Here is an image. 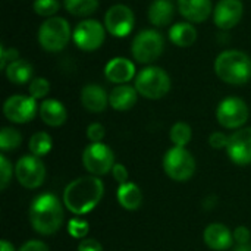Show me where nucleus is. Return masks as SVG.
Here are the masks:
<instances>
[{
    "label": "nucleus",
    "instance_id": "obj_1",
    "mask_svg": "<svg viewBox=\"0 0 251 251\" xmlns=\"http://www.w3.org/2000/svg\"><path fill=\"white\" fill-rule=\"evenodd\" d=\"M103 194L104 184L99 176H79L66 185L63 191V204L71 213L82 216L97 207Z\"/></svg>",
    "mask_w": 251,
    "mask_h": 251
},
{
    "label": "nucleus",
    "instance_id": "obj_2",
    "mask_svg": "<svg viewBox=\"0 0 251 251\" xmlns=\"http://www.w3.org/2000/svg\"><path fill=\"white\" fill-rule=\"evenodd\" d=\"M63 207L59 199L51 194H40L29 207V222L32 229L40 235L56 234L63 224Z\"/></svg>",
    "mask_w": 251,
    "mask_h": 251
},
{
    "label": "nucleus",
    "instance_id": "obj_3",
    "mask_svg": "<svg viewBox=\"0 0 251 251\" xmlns=\"http://www.w3.org/2000/svg\"><path fill=\"white\" fill-rule=\"evenodd\" d=\"M216 75L226 84L243 85L251 79V59L240 50H225L215 60Z\"/></svg>",
    "mask_w": 251,
    "mask_h": 251
},
{
    "label": "nucleus",
    "instance_id": "obj_4",
    "mask_svg": "<svg viewBox=\"0 0 251 251\" xmlns=\"http://www.w3.org/2000/svg\"><path fill=\"white\" fill-rule=\"evenodd\" d=\"M135 88L138 94L150 100L165 97L171 90V78L166 71L159 66L144 68L135 78Z\"/></svg>",
    "mask_w": 251,
    "mask_h": 251
},
{
    "label": "nucleus",
    "instance_id": "obj_5",
    "mask_svg": "<svg viewBox=\"0 0 251 251\" xmlns=\"http://www.w3.org/2000/svg\"><path fill=\"white\" fill-rule=\"evenodd\" d=\"M71 40V26L65 18L51 16L38 29L40 46L51 53L63 50Z\"/></svg>",
    "mask_w": 251,
    "mask_h": 251
},
{
    "label": "nucleus",
    "instance_id": "obj_6",
    "mask_svg": "<svg viewBox=\"0 0 251 251\" xmlns=\"http://www.w3.org/2000/svg\"><path fill=\"white\" fill-rule=\"evenodd\" d=\"M163 171L171 179L185 182L196 172V159L185 147L174 146L163 156Z\"/></svg>",
    "mask_w": 251,
    "mask_h": 251
},
{
    "label": "nucleus",
    "instance_id": "obj_7",
    "mask_svg": "<svg viewBox=\"0 0 251 251\" xmlns=\"http://www.w3.org/2000/svg\"><path fill=\"white\" fill-rule=\"evenodd\" d=\"M165 49L163 35L156 29H144L135 35L131 44L132 57L138 63H151L160 57Z\"/></svg>",
    "mask_w": 251,
    "mask_h": 251
},
{
    "label": "nucleus",
    "instance_id": "obj_8",
    "mask_svg": "<svg viewBox=\"0 0 251 251\" xmlns=\"http://www.w3.org/2000/svg\"><path fill=\"white\" fill-rule=\"evenodd\" d=\"M82 165L94 176L109 174L115 166V154L112 149L103 143H91L82 151Z\"/></svg>",
    "mask_w": 251,
    "mask_h": 251
},
{
    "label": "nucleus",
    "instance_id": "obj_9",
    "mask_svg": "<svg viewBox=\"0 0 251 251\" xmlns=\"http://www.w3.org/2000/svg\"><path fill=\"white\" fill-rule=\"evenodd\" d=\"M15 176L24 188L35 190L44 184L46 166L43 160L34 154L22 156L15 165Z\"/></svg>",
    "mask_w": 251,
    "mask_h": 251
},
{
    "label": "nucleus",
    "instance_id": "obj_10",
    "mask_svg": "<svg viewBox=\"0 0 251 251\" xmlns=\"http://www.w3.org/2000/svg\"><path fill=\"white\" fill-rule=\"evenodd\" d=\"M249 106L240 97L224 99L216 110L218 122L226 129H240L249 121Z\"/></svg>",
    "mask_w": 251,
    "mask_h": 251
},
{
    "label": "nucleus",
    "instance_id": "obj_11",
    "mask_svg": "<svg viewBox=\"0 0 251 251\" xmlns=\"http://www.w3.org/2000/svg\"><path fill=\"white\" fill-rule=\"evenodd\" d=\"M104 26L96 19H85L79 22L72 34L74 43L84 51H94L104 43Z\"/></svg>",
    "mask_w": 251,
    "mask_h": 251
},
{
    "label": "nucleus",
    "instance_id": "obj_12",
    "mask_svg": "<svg viewBox=\"0 0 251 251\" xmlns=\"http://www.w3.org/2000/svg\"><path fill=\"white\" fill-rule=\"evenodd\" d=\"M37 101L31 96H10L3 104V113L7 121L13 124H26L35 118Z\"/></svg>",
    "mask_w": 251,
    "mask_h": 251
},
{
    "label": "nucleus",
    "instance_id": "obj_13",
    "mask_svg": "<svg viewBox=\"0 0 251 251\" xmlns=\"http://www.w3.org/2000/svg\"><path fill=\"white\" fill-rule=\"evenodd\" d=\"M134 13L125 4H113L104 15V26L113 37H126L134 28Z\"/></svg>",
    "mask_w": 251,
    "mask_h": 251
},
{
    "label": "nucleus",
    "instance_id": "obj_14",
    "mask_svg": "<svg viewBox=\"0 0 251 251\" xmlns=\"http://www.w3.org/2000/svg\"><path fill=\"white\" fill-rule=\"evenodd\" d=\"M226 153L235 165H251V126L240 128L229 135Z\"/></svg>",
    "mask_w": 251,
    "mask_h": 251
},
{
    "label": "nucleus",
    "instance_id": "obj_15",
    "mask_svg": "<svg viewBox=\"0 0 251 251\" xmlns=\"http://www.w3.org/2000/svg\"><path fill=\"white\" fill-rule=\"evenodd\" d=\"M244 6L241 0H221L213 10V21L221 29L234 28L243 18Z\"/></svg>",
    "mask_w": 251,
    "mask_h": 251
},
{
    "label": "nucleus",
    "instance_id": "obj_16",
    "mask_svg": "<svg viewBox=\"0 0 251 251\" xmlns=\"http://www.w3.org/2000/svg\"><path fill=\"white\" fill-rule=\"evenodd\" d=\"M206 246L213 251H225L232 247L234 232L224 224H210L203 234Z\"/></svg>",
    "mask_w": 251,
    "mask_h": 251
},
{
    "label": "nucleus",
    "instance_id": "obj_17",
    "mask_svg": "<svg viewBox=\"0 0 251 251\" xmlns=\"http://www.w3.org/2000/svg\"><path fill=\"white\" fill-rule=\"evenodd\" d=\"M179 13L190 22H204L212 15L210 0H178Z\"/></svg>",
    "mask_w": 251,
    "mask_h": 251
},
{
    "label": "nucleus",
    "instance_id": "obj_18",
    "mask_svg": "<svg viewBox=\"0 0 251 251\" xmlns=\"http://www.w3.org/2000/svg\"><path fill=\"white\" fill-rule=\"evenodd\" d=\"M104 75L110 82L115 84H126L131 81L135 75V66L129 59L125 57H115L112 59L106 68H104Z\"/></svg>",
    "mask_w": 251,
    "mask_h": 251
},
{
    "label": "nucleus",
    "instance_id": "obj_19",
    "mask_svg": "<svg viewBox=\"0 0 251 251\" xmlns=\"http://www.w3.org/2000/svg\"><path fill=\"white\" fill-rule=\"evenodd\" d=\"M81 103L91 113H101L109 104V96L97 84H88L81 90Z\"/></svg>",
    "mask_w": 251,
    "mask_h": 251
},
{
    "label": "nucleus",
    "instance_id": "obj_20",
    "mask_svg": "<svg viewBox=\"0 0 251 251\" xmlns=\"http://www.w3.org/2000/svg\"><path fill=\"white\" fill-rule=\"evenodd\" d=\"M40 118L41 121L51 126V128H57V126H62L66 119H68V112H66V107L59 101V100H54V99H47L44 100L41 104H40Z\"/></svg>",
    "mask_w": 251,
    "mask_h": 251
},
{
    "label": "nucleus",
    "instance_id": "obj_21",
    "mask_svg": "<svg viewBox=\"0 0 251 251\" xmlns=\"http://www.w3.org/2000/svg\"><path fill=\"white\" fill-rule=\"evenodd\" d=\"M138 100V91L135 87L122 84L112 90L109 94V104L118 112H126L135 106Z\"/></svg>",
    "mask_w": 251,
    "mask_h": 251
},
{
    "label": "nucleus",
    "instance_id": "obj_22",
    "mask_svg": "<svg viewBox=\"0 0 251 251\" xmlns=\"http://www.w3.org/2000/svg\"><path fill=\"white\" fill-rule=\"evenodd\" d=\"M116 197H118L119 204L125 210H137L143 204V193H141L140 187L129 181L119 185Z\"/></svg>",
    "mask_w": 251,
    "mask_h": 251
},
{
    "label": "nucleus",
    "instance_id": "obj_23",
    "mask_svg": "<svg viewBox=\"0 0 251 251\" xmlns=\"http://www.w3.org/2000/svg\"><path fill=\"white\" fill-rule=\"evenodd\" d=\"M175 7L171 0H154L149 7V19L156 26H166L172 22Z\"/></svg>",
    "mask_w": 251,
    "mask_h": 251
},
{
    "label": "nucleus",
    "instance_id": "obj_24",
    "mask_svg": "<svg viewBox=\"0 0 251 251\" xmlns=\"http://www.w3.org/2000/svg\"><path fill=\"white\" fill-rule=\"evenodd\" d=\"M6 76L10 82L22 85L28 81H32V74H34V68L29 62L24 60V59H18L12 63H9L6 66Z\"/></svg>",
    "mask_w": 251,
    "mask_h": 251
},
{
    "label": "nucleus",
    "instance_id": "obj_25",
    "mask_svg": "<svg viewBox=\"0 0 251 251\" xmlns=\"http://www.w3.org/2000/svg\"><path fill=\"white\" fill-rule=\"evenodd\" d=\"M169 38L178 47H190L197 40V31L188 22H178L171 28Z\"/></svg>",
    "mask_w": 251,
    "mask_h": 251
},
{
    "label": "nucleus",
    "instance_id": "obj_26",
    "mask_svg": "<svg viewBox=\"0 0 251 251\" xmlns=\"http://www.w3.org/2000/svg\"><path fill=\"white\" fill-rule=\"evenodd\" d=\"M28 147H29L31 154H34L37 157H43L47 153H50V150L53 147V140L47 132L40 131V132L32 134V137L29 138Z\"/></svg>",
    "mask_w": 251,
    "mask_h": 251
},
{
    "label": "nucleus",
    "instance_id": "obj_27",
    "mask_svg": "<svg viewBox=\"0 0 251 251\" xmlns=\"http://www.w3.org/2000/svg\"><path fill=\"white\" fill-rule=\"evenodd\" d=\"M65 9L74 16H88L99 7V0H63Z\"/></svg>",
    "mask_w": 251,
    "mask_h": 251
},
{
    "label": "nucleus",
    "instance_id": "obj_28",
    "mask_svg": "<svg viewBox=\"0 0 251 251\" xmlns=\"http://www.w3.org/2000/svg\"><path fill=\"white\" fill-rule=\"evenodd\" d=\"M169 137L175 147H185L191 141V137H193L191 126L185 122H176L172 125Z\"/></svg>",
    "mask_w": 251,
    "mask_h": 251
},
{
    "label": "nucleus",
    "instance_id": "obj_29",
    "mask_svg": "<svg viewBox=\"0 0 251 251\" xmlns=\"http://www.w3.org/2000/svg\"><path fill=\"white\" fill-rule=\"evenodd\" d=\"M22 143V135L18 129L12 126H4L0 131V149L1 151L16 150Z\"/></svg>",
    "mask_w": 251,
    "mask_h": 251
},
{
    "label": "nucleus",
    "instance_id": "obj_30",
    "mask_svg": "<svg viewBox=\"0 0 251 251\" xmlns=\"http://www.w3.org/2000/svg\"><path fill=\"white\" fill-rule=\"evenodd\" d=\"M32 7L37 15L51 18L59 10V1L57 0H34Z\"/></svg>",
    "mask_w": 251,
    "mask_h": 251
},
{
    "label": "nucleus",
    "instance_id": "obj_31",
    "mask_svg": "<svg viewBox=\"0 0 251 251\" xmlns=\"http://www.w3.org/2000/svg\"><path fill=\"white\" fill-rule=\"evenodd\" d=\"M29 96L32 99H43L50 91V84L46 78H34L29 84Z\"/></svg>",
    "mask_w": 251,
    "mask_h": 251
},
{
    "label": "nucleus",
    "instance_id": "obj_32",
    "mask_svg": "<svg viewBox=\"0 0 251 251\" xmlns=\"http://www.w3.org/2000/svg\"><path fill=\"white\" fill-rule=\"evenodd\" d=\"M88 222H85L84 219H71V222L68 224V232L71 237L76 238V240H84L88 234Z\"/></svg>",
    "mask_w": 251,
    "mask_h": 251
},
{
    "label": "nucleus",
    "instance_id": "obj_33",
    "mask_svg": "<svg viewBox=\"0 0 251 251\" xmlns=\"http://www.w3.org/2000/svg\"><path fill=\"white\" fill-rule=\"evenodd\" d=\"M12 172H13L12 163L7 160V157L4 154H1L0 156V188L1 190H6V187L9 185Z\"/></svg>",
    "mask_w": 251,
    "mask_h": 251
},
{
    "label": "nucleus",
    "instance_id": "obj_34",
    "mask_svg": "<svg viewBox=\"0 0 251 251\" xmlns=\"http://www.w3.org/2000/svg\"><path fill=\"white\" fill-rule=\"evenodd\" d=\"M104 135H106V129H104V126L101 124L94 122V124L88 125V128H87V138L91 143H101Z\"/></svg>",
    "mask_w": 251,
    "mask_h": 251
},
{
    "label": "nucleus",
    "instance_id": "obj_35",
    "mask_svg": "<svg viewBox=\"0 0 251 251\" xmlns=\"http://www.w3.org/2000/svg\"><path fill=\"white\" fill-rule=\"evenodd\" d=\"M19 57V53L16 49H4L1 46V57H0V68L1 69H6V66L15 60H18Z\"/></svg>",
    "mask_w": 251,
    "mask_h": 251
},
{
    "label": "nucleus",
    "instance_id": "obj_36",
    "mask_svg": "<svg viewBox=\"0 0 251 251\" xmlns=\"http://www.w3.org/2000/svg\"><path fill=\"white\" fill-rule=\"evenodd\" d=\"M228 141H229V137L225 135L224 132H213L210 137H209V144L216 149V150H221V149H226L228 146Z\"/></svg>",
    "mask_w": 251,
    "mask_h": 251
},
{
    "label": "nucleus",
    "instance_id": "obj_37",
    "mask_svg": "<svg viewBox=\"0 0 251 251\" xmlns=\"http://www.w3.org/2000/svg\"><path fill=\"white\" fill-rule=\"evenodd\" d=\"M112 175L119 185L128 182V179H129V174H128L125 165H122V163H115V166L112 169Z\"/></svg>",
    "mask_w": 251,
    "mask_h": 251
},
{
    "label": "nucleus",
    "instance_id": "obj_38",
    "mask_svg": "<svg viewBox=\"0 0 251 251\" xmlns=\"http://www.w3.org/2000/svg\"><path fill=\"white\" fill-rule=\"evenodd\" d=\"M250 240L251 232L249 228H246V226H238V228H235V231H234V241H235L238 246L249 244Z\"/></svg>",
    "mask_w": 251,
    "mask_h": 251
},
{
    "label": "nucleus",
    "instance_id": "obj_39",
    "mask_svg": "<svg viewBox=\"0 0 251 251\" xmlns=\"http://www.w3.org/2000/svg\"><path fill=\"white\" fill-rule=\"evenodd\" d=\"M78 251H103V246L94 238H84L78 244Z\"/></svg>",
    "mask_w": 251,
    "mask_h": 251
},
{
    "label": "nucleus",
    "instance_id": "obj_40",
    "mask_svg": "<svg viewBox=\"0 0 251 251\" xmlns=\"http://www.w3.org/2000/svg\"><path fill=\"white\" fill-rule=\"evenodd\" d=\"M18 251H49V247L46 243L38 241V240H29L26 241L24 246H21V249Z\"/></svg>",
    "mask_w": 251,
    "mask_h": 251
},
{
    "label": "nucleus",
    "instance_id": "obj_41",
    "mask_svg": "<svg viewBox=\"0 0 251 251\" xmlns=\"http://www.w3.org/2000/svg\"><path fill=\"white\" fill-rule=\"evenodd\" d=\"M0 251H16V250H15V247H13V244H12V243H9L7 240H1V243H0Z\"/></svg>",
    "mask_w": 251,
    "mask_h": 251
},
{
    "label": "nucleus",
    "instance_id": "obj_42",
    "mask_svg": "<svg viewBox=\"0 0 251 251\" xmlns=\"http://www.w3.org/2000/svg\"><path fill=\"white\" fill-rule=\"evenodd\" d=\"M235 251H251V243L249 244H243V246H238Z\"/></svg>",
    "mask_w": 251,
    "mask_h": 251
}]
</instances>
